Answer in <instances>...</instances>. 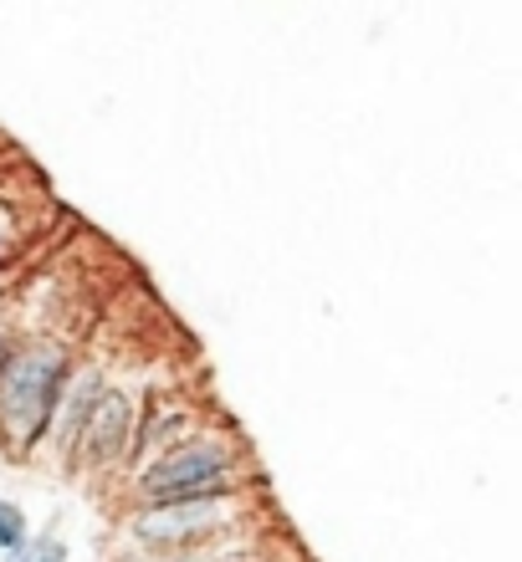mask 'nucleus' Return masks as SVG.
<instances>
[{
  "label": "nucleus",
  "mask_w": 522,
  "mask_h": 562,
  "mask_svg": "<svg viewBox=\"0 0 522 562\" xmlns=\"http://www.w3.org/2000/svg\"><path fill=\"white\" fill-rule=\"evenodd\" d=\"M144 486H149V496H159V502H195V496L225 486V456L215 445H185L179 456L159 460V465L144 475Z\"/></svg>",
  "instance_id": "obj_2"
},
{
  "label": "nucleus",
  "mask_w": 522,
  "mask_h": 562,
  "mask_svg": "<svg viewBox=\"0 0 522 562\" xmlns=\"http://www.w3.org/2000/svg\"><path fill=\"white\" fill-rule=\"evenodd\" d=\"M26 562H62V548L52 542V537H46V542H36V548L26 552Z\"/></svg>",
  "instance_id": "obj_6"
},
{
  "label": "nucleus",
  "mask_w": 522,
  "mask_h": 562,
  "mask_svg": "<svg viewBox=\"0 0 522 562\" xmlns=\"http://www.w3.org/2000/svg\"><path fill=\"white\" fill-rule=\"evenodd\" d=\"M21 537H26L21 512H15L11 502H0V548H21Z\"/></svg>",
  "instance_id": "obj_5"
},
{
  "label": "nucleus",
  "mask_w": 522,
  "mask_h": 562,
  "mask_svg": "<svg viewBox=\"0 0 522 562\" xmlns=\"http://www.w3.org/2000/svg\"><path fill=\"white\" fill-rule=\"evenodd\" d=\"M92 440H98V456H113V450H119V440H123V400H103Z\"/></svg>",
  "instance_id": "obj_4"
},
{
  "label": "nucleus",
  "mask_w": 522,
  "mask_h": 562,
  "mask_svg": "<svg viewBox=\"0 0 522 562\" xmlns=\"http://www.w3.org/2000/svg\"><path fill=\"white\" fill-rule=\"evenodd\" d=\"M62 384V358L57 353H21L0 369V429L15 445H26L42 435L52 400Z\"/></svg>",
  "instance_id": "obj_1"
},
{
  "label": "nucleus",
  "mask_w": 522,
  "mask_h": 562,
  "mask_svg": "<svg viewBox=\"0 0 522 562\" xmlns=\"http://www.w3.org/2000/svg\"><path fill=\"white\" fill-rule=\"evenodd\" d=\"M210 517H215V506H210V502H185V506H169V512H154V517H144V527H138V532H144V537H159V542H175V537L200 532Z\"/></svg>",
  "instance_id": "obj_3"
}]
</instances>
